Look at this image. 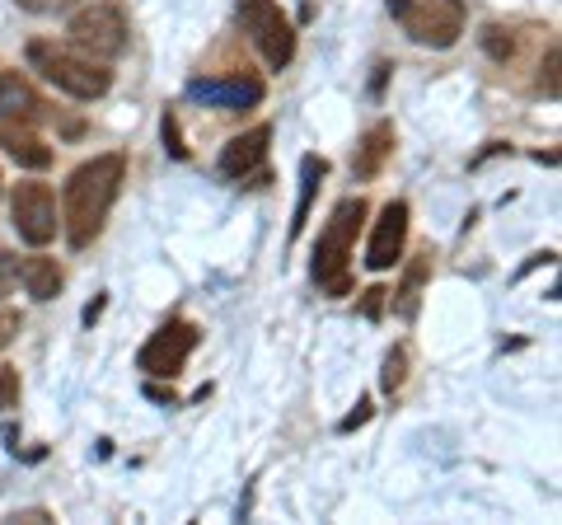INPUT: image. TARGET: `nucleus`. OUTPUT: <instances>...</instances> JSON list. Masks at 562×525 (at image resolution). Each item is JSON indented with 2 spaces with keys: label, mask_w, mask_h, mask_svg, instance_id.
<instances>
[{
  "label": "nucleus",
  "mask_w": 562,
  "mask_h": 525,
  "mask_svg": "<svg viewBox=\"0 0 562 525\" xmlns=\"http://www.w3.org/2000/svg\"><path fill=\"white\" fill-rule=\"evenodd\" d=\"M262 80L258 76H221V80H192L188 85V99L192 103H206V109H225V113H239V109H254V103H262Z\"/></svg>",
  "instance_id": "obj_10"
},
{
  "label": "nucleus",
  "mask_w": 562,
  "mask_h": 525,
  "mask_svg": "<svg viewBox=\"0 0 562 525\" xmlns=\"http://www.w3.org/2000/svg\"><path fill=\"white\" fill-rule=\"evenodd\" d=\"M20 409V371L14 366H0V413Z\"/></svg>",
  "instance_id": "obj_20"
},
{
  "label": "nucleus",
  "mask_w": 562,
  "mask_h": 525,
  "mask_svg": "<svg viewBox=\"0 0 562 525\" xmlns=\"http://www.w3.org/2000/svg\"><path fill=\"white\" fill-rule=\"evenodd\" d=\"M366 423H371V399H361L357 413H347L342 423H338V432H357V427H366Z\"/></svg>",
  "instance_id": "obj_26"
},
{
  "label": "nucleus",
  "mask_w": 562,
  "mask_h": 525,
  "mask_svg": "<svg viewBox=\"0 0 562 525\" xmlns=\"http://www.w3.org/2000/svg\"><path fill=\"white\" fill-rule=\"evenodd\" d=\"M539 85H543V94H549V99H558V47H549V57H543Z\"/></svg>",
  "instance_id": "obj_24"
},
{
  "label": "nucleus",
  "mask_w": 562,
  "mask_h": 525,
  "mask_svg": "<svg viewBox=\"0 0 562 525\" xmlns=\"http://www.w3.org/2000/svg\"><path fill=\"white\" fill-rule=\"evenodd\" d=\"M198 324L188 320H169L165 328H155V334L146 338V347L136 353V371H146L150 380H173L188 366V357L198 353Z\"/></svg>",
  "instance_id": "obj_7"
},
{
  "label": "nucleus",
  "mask_w": 562,
  "mask_h": 525,
  "mask_svg": "<svg viewBox=\"0 0 562 525\" xmlns=\"http://www.w3.org/2000/svg\"><path fill=\"white\" fill-rule=\"evenodd\" d=\"M14 277H20V258H14V254H0V295H10Z\"/></svg>",
  "instance_id": "obj_25"
},
{
  "label": "nucleus",
  "mask_w": 562,
  "mask_h": 525,
  "mask_svg": "<svg viewBox=\"0 0 562 525\" xmlns=\"http://www.w3.org/2000/svg\"><path fill=\"white\" fill-rule=\"evenodd\" d=\"M403 244H408V202H384V212L366 244V268L371 272H390L403 258Z\"/></svg>",
  "instance_id": "obj_11"
},
{
  "label": "nucleus",
  "mask_w": 562,
  "mask_h": 525,
  "mask_svg": "<svg viewBox=\"0 0 562 525\" xmlns=\"http://www.w3.org/2000/svg\"><path fill=\"white\" fill-rule=\"evenodd\" d=\"M29 66L33 71H43L47 85H57L61 94L90 103V99H103L113 90V71L94 57H85V52H70L52 38H33L29 43Z\"/></svg>",
  "instance_id": "obj_3"
},
{
  "label": "nucleus",
  "mask_w": 562,
  "mask_h": 525,
  "mask_svg": "<svg viewBox=\"0 0 562 525\" xmlns=\"http://www.w3.org/2000/svg\"><path fill=\"white\" fill-rule=\"evenodd\" d=\"M235 14H239V29L249 33V43L262 52V62L272 71H286L295 62V29L281 10V0H235Z\"/></svg>",
  "instance_id": "obj_5"
},
{
  "label": "nucleus",
  "mask_w": 562,
  "mask_h": 525,
  "mask_svg": "<svg viewBox=\"0 0 562 525\" xmlns=\"http://www.w3.org/2000/svg\"><path fill=\"white\" fill-rule=\"evenodd\" d=\"M20 310H10V305H0V353H5V347L20 338Z\"/></svg>",
  "instance_id": "obj_21"
},
{
  "label": "nucleus",
  "mask_w": 562,
  "mask_h": 525,
  "mask_svg": "<svg viewBox=\"0 0 562 525\" xmlns=\"http://www.w3.org/2000/svg\"><path fill=\"white\" fill-rule=\"evenodd\" d=\"M390 155H394V122H375V127H366L357 155H351V174L357 179H375Z\"/></svg>",
  "instance_id": "obj_14"
},
{
  "label": "nucleus",
  "mask_w": 562,
  "mask_h": 525,
  "mask_svg": "<svg viewBox=\"0 0 562 525\" xmlns=\"http://www.w3.org/2000/svg\"><path fill=\"white\" fill-rule=\"evenodd\" d=\"M160 127H165V146H169V155H173V160H188V146H183V136H179V118H173V113H165V122H160Z\"/></svg>",
  "instance_id": "obj_22"
},
{
  "label": "nucleus",
  "mask_w": 562,
  "mask_h": 525,
  "mask_svg": "<svg viewBox=\"0 0 562 525\" xmlns=\"http://www.w3.org/2000/svg\"><path fill=\"white\" fill-rule=\"evenodd\" d=\"M431 277V254H417L408 262V272H403V282L394 291V314L398 320H417V305H422V287H427Z\"/></svg>",
  "instance_id": "obj_15"
},
{
  "label": "nucleus",
  "mask_w": 562,
  "mask_h": 525,
  "mask_svg": "<svg viewBox=\"0 0 562 525\" xmlns=\"http://www.w3.org/2000/svg\"><path fill=\"white\" fill-rule=\"evenodd\" d=\"M483 47H487L492 62H512V57H516V38H512V33H506L502 24H487V29H483Z\"/></svg>",
  "instance_id": "obj_19"
},
{
  "label": "nucleus",
  "mask_w": 562,
  "mask_h": 525,
  "mask_svg": "<svg viewBox=\"0 0 562 525\" xmlns=\"http://www.w3.org/2000/svg\"><path fill=\"white\" fill-rule=\"evenodd\" d=\"M66 33H70V47L94 62H113L127 52V14H122V5H113V0H94V5L76 10Z\"/></svg>",
  "instance_id": "obj_6"
},
{
  "label": "nucleus",
  "mask_w": 562,
  "mask_h": 525,
  "mask_svg": "<svg viewBox=\"0 0 562 525\" xmlns=\"http://www.w3.org/2000/svg\"><path fill=\"white\" fill-rule=\"evenodd\" d=\"M20 277H24V287L33 301H52V295L61 291V268H57V258H24L20 262Z\"/></svg>",
  "instance_id": "obj_17"
},
{
  "label": "nucleus",
  "mask_w": 562,
  "mask_h": 525,
  "mask_svg": "<svg viewBox=\"0 0 562 525\" xmlns=\"http://www.w3.org/2000/svg\"><path fill=\"white\" fill-rule=\"evenodd\" d=\"M328 174V160H319V155H305L301 160V202H295V216H291V239H301L305 221H310V206H314V192H319Z\"/></svg>",
  "instance_id": "obj_16"
},
{
  "label": "nucleus",
  "mask_w": 562,
  "mask_h": 525,
  "mask_svg": "<svg viewBox=\"0 0 562 525\" xmlns=\"http://www.w3.org/2000/svg\"><path fill=\"white\" fill-rule=\"evenodd\" d=\"M268 146H272V127L262 122V127H249L244 136H235V142H225L216 169L244 188H262L268 183Z\"/></svg>",
  "instance_id": "obj_9"
},
{
  "label": "nucleus",
  "mask_w": 562,
  "mask_h": 525,
  "mask_svg": "<svg viewBox=\"0 0 562 525\" xmlns=\"http://www.w3.org/2000/svg\"><path fill=\"white\" fill-rule=\"evenodd\" d=\"M14 521H29V525H43V521H52L47 512H14Z\"/></svg>",
  "instance_id": "obj_28"
},
{
  "label": "nucleus",
  "mask_w": 562,
  "mask_h": 525,
  "mask_svg": "<svg viewBox=\"0 0 562 525\" xmlns=\"http://www.w3.org/2000/svg\"><path fill=\"white\" fill-rule=\"evenodd\" d=\"M122 179H127V160L117 150L94 155L85 160L61 188V221H66V239L70 249H90V244L103 235V221H109Z\"/></svg>",
  "instance_id": "obj_1"
},
{
  "label": "nucleus",
  "mask_w": 562,
  "mask_h": 525,
  "mask_svg": "<svg viewBox=\"0 0 562 525\" xmlns=\"http://www.w3.org/2000/svg\"><path fill=\"white\" fill-rule=\"evenodd\" d=\"M366 216H371L366 198H342L319 231V244H314V287L324 295H351V249H357Z\"/></svg>",
  "instance_id": "obj_2"
},
{
  "label": "nucleus",
  "mask_w": 562,
  "mask_h": 525,
  "mask_svg": "<svg viewBox=\"0 0 562 525\" xmlns=\"http://www.w3.org/2000/svg\"><path fill=\"white\" fill-rule=\"evenodd\" d=\"M10 221L20 231L24 244L43 249V244L57 239V198H52L47 183H14L10 192Z\"/></svg>",
  "instance_id": "obj_8"
},
{
  "label": "nucleus",
  "mask_w": 562,
  "mask_h": 525,
  "mask_svg": "<svg viewBox=\"0 0 562 525\" xmlns=\"http://www.w3.org/2000/svg\"><path fill=\"white\" fill-rule=\"evenodd\" d=\"M0 146L20 169H47L52 165V146L43 142L29 122H0Z\"/></svg>",
  "instance_id": "obj_13"
},
{
  "label": "nucleus",
  "mask_w": 562,
  "mask_h": 525,
  "mask_svg": "<svg viewBox=\"0 0 562 525\" xmlns=\"http://www.w3.org/2000/svg\"><path fill=\"white\" fill-rule=\"evenodd\" d=\"M403 380H408V353H403V347H390V357H384V371H380V390L384 394H398Z\"/></svg>",
  "instance_id": "obj_18"
},
{
  "label": "nucleus",
  "mask_w": 562,
  "mask_h": 525,
  "mask_svg": "<svg viewBox=\"0 0 562 525\" xmlns=\"http://www.w3.org/2000/svg\"><path fill=\"white\" fill-rule=\"evenodd\" d=\"M47 103L20 71H0V122H43Z\"/></svg>",
  "instance_id": "obj_12"
},
{
  "label": "nucleus",
  "mask_w": 562,
  "mask_h": 525,
  "mask_svg": "<svg viewBox=\"0 0 562 525\" xmlns=\"http://www.w3.org/2000/svg\"><path fill=\"white\" fill-rule=\"evenodd\" d=\"M390 14L417 47L446 52L464 38V0H390Z\"/></svg>",
  "instance_id": "obj_4"
},
{
  "label": "nucleus",
  "mask_w": 562,
  "mask_h": 525,
  "mask_svg": "<svg viewBox=\"0 0 562 525\" xmlns=\"http://www.w3.org/2000/svg\"><path fill=\"white\" fill-rule=\"evenodd\" d=\"M20 10H29V14H61V10H70L76 0H14Z\"/></svg>",
  "instance_id": "obj_23"
},
{
  "label": "nucleus",
  "mask_w": 562,
  "mask_h": 525,
  "mask_svg": "<svg viewBox=\"0 0 562 525\" xmlns=\"http://www.w3.org/2000/svg\"><path fill=\"white\" fill-rule=\"evenodd\" d=\"M384 295H390V291H380V287H371V291L361 295V314H366V320H380V310H384Z\"/></svg>",
  "instance_id": "obj_27"
}]
</instances>
